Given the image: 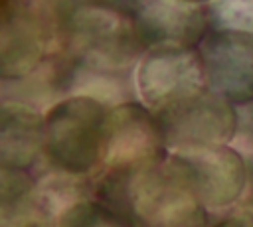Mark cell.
Segmentation results:
<instances>
[{
    "mask_svg": "<svg viewBox=\"0 0 253 227\" xmlns=\"http://www.w3.org/2000/svg\"><path fill=\"white\" fill-rule=\"evenodd\" d=\"M156 116L170 152L231 144L239 130L237 107L210 89Z\"/></svg>",
    "mask_w": 253,
    "mask_h": 227,
    "instance_id": "5",
    "label": "cell"
},
{
    "mask_svg": "<svg viewBox=\"0 0 253 227\" xmlns=\"http://www.w3.org/2000/svg\"><path fill=\"white\" fill-rule=\"evenodd\" d=\"M198 53L210 91L235 107L253 105V32L210 28Z\"/></svg>",
    "mask_w": 253,
    "mask_h": 227,
    "instance_id": "7",
    "label": "cell"
},
{
    "mask_svg": "<svg viewBox=\"0 0 253 227\" xmlns=\"http://www.w3.org/2000/svg\"><path fill=\"white\" fill-rule=\"evenodd\" d=\"M208 16L213 30L253 32V0H210Z\"/></svg>",
    "mask_w": 253,
    "mask_h": 227,
    "instance_id": "12",
    "label": "cell"
},
{
    "mask_svg": "<svg viewBox=\"0 0 253 227\" xmlns=\"http://www.w3.org/2000/svg\"><path fill=\"white\" fill-rule=\"evenodd\" d=\"M111 107L93 95L71 93L47 109L43 154L53 168L71 176L101 168Z\"/></svg>",
    "mask_w": 253,
    "mask_h": 227,
    "instance_id": "3",
    "label": "cell"
},
{
    "mask_svg": "<svg viewBox=\"0 0 253 227\" xmlns=\"http://www.w3.org/2000/svg\"><path fill=\"white\" fill-rule=\"evenodd\" d=\"M97 2H101V4H105V6H109V8H115V10H119V12H125V14H130V16H134L146 2H150V0H97Z\"/></svg>",
    "mask_w": 253,
    "mask_h": 227,
    "instance_id": "14",
    "label": "cell"
},
{
    "mask_svg": "<svg viewBox=\"0 0 253 227\" xmlns=\"http://www.w3.org/2000/svg\"><path fill=\"white\" fill-rule=\"evenodd\" d=\"M170 154L160 120L142 101H123L111 107L101 170L138 172Z\"/></svg>",
    "mask_w": 253,
    "mask_h": 227,
    "instance_id": "4",
    "label": "cell"
},
{
    "mask_svg": "<svg viewBox=\"0 0 253 227\" xmlns=\"http://www.w3.org/2000/svg\"><path fill=\"white\" fill-rule=\"evenodd\" d=\"M45 150V114L22 101L2 103L0 166L30 170Z\"/></svg>",
    "mask_w": 253,
    "mask_h": 227,
    "instance_id": "10",
    "label": "cell"
},
{
    "mask_svg": "<svg viewBox=\"0 0 253 227\" xmlns=\"http://www.w3.org/2000/svg\"><path fill=\"white\" fill-rule=\"evenodd\" d=\"M121 174L123 213L134 223V227L210 225V209L202 203L186 172L172 154L138 172Z\"/></svg>",
    "mask_w": 253,
    "mask_h": 227,
    "instance_id": "2",
    "label": "cell"
},
{
    "mask_svg": "<svg viewBox=\"0 0 253 227\" xmlns=\"http://www.w3.org/2000/svg\"><path fill=\"white\" fill-rule=\"evenodd\" d=\"M190 2H200V4H208L210 0H190Z\"/></svg>",
    "mask_w": 253,
    "mask_h": 227,
    "instance_id": "15",
    "label": "cell"
},
{
    "mask_svg": "<svg viewBox=\"0 0 253 227\" xmlns=\"http://www.w3.org/2000/svg\"><path fill=\"white\" fill-rule=\"evenodd\" d=\"M51 227H134L125 215L117 213L93 195V189L73 201Z\"/></svg>",
    "mask_w": 253,
    "mask_h": 227,
    "instance_id": "11",
    "label": "cell"
},
{
    "mask_svg": "<svg viewBox=\"0 0 253 227\" xmlns=\"http://www.w3.org/2000/svg\"><path fill=\"white\" fill-rule=\"evenodd\" d=\"M132 18L144 51L150 47H198L211 28L208 4L190 0H150Z\"/></svg>",
    "mask_w": 253,
    "mask_h": 227,
    "instance_id": "9",
    "label": "cell"
},
{
    "mask_svg": "<svg viewBox=\"0 0 253 227\" xmlns=\"http://www.w3.org/2000/svg\"><path fill=\"white\" fill-rule=\"evenodd\" d=\"M57 49L81 69L123 75L144 53L134 18L97 0H57Z\"/></svg>",
    "mask_w": 253,
    "mask_h": 227,
    "instance_id": "1",
    "label": "cell"
},
{
    "mask_svg": "<svg viewBox=\"0 0 253 227\" xmlns=\"http://www.w3.org/2000/svg\"><path fill=\"white\" fill-rule=\"evenodd\" d=\"M170 154L208 209H227L241 201L249 182V166L233 144Z\"/></svg>",
    "mask_w": 253,
    "mask_h": 227,
    "instance_id": "8",
    "label": "cell"
},
{
    "mask_svg": "<svg viewBox=\"0 0 253 227\" xmlns=\"http://www.w3.org/2000/svg\"><path fill=\"white\" fill-rule=\"evenodd\" d=\"M221 227H253V199L235 207L231 215L221 221Z\"/></svg>",
    "mask_w": 253,
    "mask_h": 227,
    "instance_id": "13",
    "label": "cell"
},
{
    "mask_svg": "<svg viewBox=\"0 0 253 227\" xmlns=\"http://www.w3.org/2000/svg\"><path fill=\"white\" fill-rule=\"evenodd\" d=\"M140 101L154 113L180 105L208 89L198 47H150L134 71Z\"/></svg>",
    "mask_w": 253,
    "mask_h": 227,
    "instance_id": "6",
    "label": "cell"
}]
</instances>
